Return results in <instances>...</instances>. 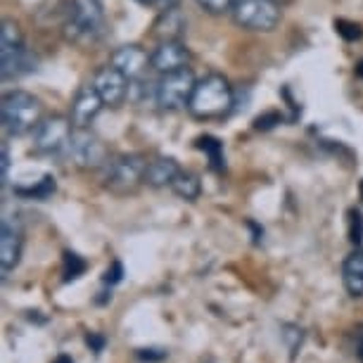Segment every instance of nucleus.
Listing matches in <instances>:
<instances>
[{"mask_svg":"<svg viewBox=\"0 0 363 363\" xmlns=\"http://www.w3.org/2000/svg\"><path fill=\"white\" fill-rule=\"evenodd\" d=\"M0 65H3L0 74H3L5 81L31 69V57L24 45L22 29L12 19H5L3 26H0Z\"/></svg>","mask_w":363,"mask_h":363,"instance_id":"nucleus-5","label":"nucleus"},{"mask_svg":"<svg viewBox=\"0 0 363 363\" xmlns=\"http://www.w3.org/2000/svg\"><path fill=\"white\" fill-rule=\"evenodd\" d=\"M359 195H361V200H363V181H361V186H359Z\"/></svg>","mask_w":363,"mask_h":363,"instance_id":"nucleus-32","label":"nucleus"},{"mask_svg":"<svg viewBox=\"0 0 363 363\" xmlns=\"http://www.w3.org/2000/svg\"><path fill=\"white\" fill-rule=\"evenodd\" d=\"M181 174V164L174 157H157V160L147 162L145 183L150 188H171L174 178Z\"/></svg>","mask_w":363,"mask_h":363,"instance_id":"nucleus-15","label":"nucleus"},{"mask_svg":"<svg viewBox=\"0 0 363 363\" xmlns=\"http://www.w3.org/2000/svg\"><path fill=\"white\" fill-rule=\"evenodd\" d=\"M195 84H197V79L190 69L162 74V79L157 81V86H155L157 107L164 109V112H178V109H183V107L188 109Z\"/></svg>","mask_w":363,"mask_h":363,"instance_id":"nucleus-7","label":"nucleus"},{"mask_svg":"<svg viewBox=\"0 0 363 363\" xmlns=\"http://www.w3.org/2000/svg\"><path fill=\"white\" fill-rule=\"evenodd\" d=\"M105 29V12L100 0H69L65 15V33L72 43H93Z\"/></svg>","mask_w":363,"mask_h":363,"instance_id":"nucleus-3","label":"nucleus"},{"mask_svg":"<svg viewBox=\"0 0 363 363\" xmlns=\"http://www.w3.org/2000/svg\"><path fill=\"white\" fill-rule=\"evenodd\" d=\"M361 74H363V69H361Z\"/></svg>","mask_w":363,"mask_h":363,"instance_id":"nucleus-34","label":"nucleus"},{"mask_svg":"<svg viewBox=\"0 0 363 363\" xmlns=\"http://www.w3.org/2000/svg\"><path fill=\"white\" fill-rule=\"evenodd\" d=\"M167 349H138L135 356H138V361L143 363H160L167 359Z\"/></svg>","mask_w":363,"mask_h":363,"instance_id":"nucleus-25","label":"nucleus"},{"mask_svg":"<svg viewBox=\"0 0 363 363\" xmlns=\"http://www.w3.org/2000/svg\"><path fill=\"white\" fill-rule=\"evenodd\" d=\"M235 105V93L228 79L223 74H207V77L197 79L193 98L188 102V112L195 119L211 121V119H223L233 112Z\"/></svg>","mask_w":363,"mask_h":363,"instance_id":"nucleus-1","label":"nucleus"},{"mask_svg":"<svg viewBox=\"0 0 363 363\" xmlns=\"http://www.w3.org/2000/svg\"><path fill=\"white\" fill-rule=\"evenodd\" d=\"M55 176H43L40 181L36 183V186H31V188H15V193L17 195H22V197H33V200H45V197H50L55 193Z\"/></svg>","mask_w":363,"mask_h":363,"instance_id":"nucleus-20","label":"nucleus"},{"mask_svg":"<svg viewBox=\"0 0 363 363\" xmlns=\"http://www.w3.org/2000/svg\"><path fill=\"white\" fill-rule=\"evenodd\" d=\"M342 283L352 297H363V247H356L342 264Z\"/></svg>","mask_w":363,"mask_h":363,"instance_id":"nucleus-16","label":"nucleus"},{"mask_svg":"<svg viewBox=\"0 0 363 363\" xmlns=\"http://www.w3.org/2000/svg\"><path fill=\"white\" fill-rule=\"evenodd\" d=\"M197 150H202L204 155L209 157V167L214 171H223L225 167V160H223V145L218 143L214 135H202V138H197Z\"/></svg>","mask_w":363,"mask_h":363,"instance_id":"nucleus-19","label":"nucleus"},{"mask_svg":"<svg viewBox=\"0 0 363 363\" xmlns=\"http://www.w3.org/2000/svg\"><path fill=\"white\" fill-rule=\"evenodd\" d=\"M102 107H105V102H102L100 93L95 91V86L93 84L81 86L79 93L74 95L69 109V119L74 128H91V124L102 112Z\"/></svg>","mask_w":363,"mask_h":363,"instance_id":"nucleus-12","label":"nucleus"},{"mask_svg":"<svg viewBox=\"0 0 363 363\" xmlns=\"http://www.w3.org/2000/svg\"><path fill=\"white\" fill-rule=\"evenodd\" d=\"M22 250H24L22 225L12 221V218H3V225H0V269H3V273L17 269L19 259H22Z\"/></svg>","mask_w":363,"mask_h":363,"instance_id":"nucleus-13","label":"nucleus"},{"mask_svg":"<svg viewBox=\"0 0 363 363\" xmlns=\"http://www.w3.org/2000/svg\"><path fill=\"white\" fill-rule=\"evenodd\" d=\"M74 133V124L69 116L52 114L40 119V124L33 131V150L38 155H57L67 150Z\"/></svg>","mask_w":363,"mask_h":363,"instance_id":"nucleus-8","label":"nucleus"},{"mask_svg":"<svg viewBox=\"0 0 363 363\" xmlns=\"http://www.w3.org/2000/svg\"><path fill=\"white\" fill-rule=\"evenodd\" d=\"M186 31V17L178 12V8L162 10L160 19L155 22V36L160 40H181Z\"/></svg>","mask_w":363,"mask_h":363,"instance_id":"nucleus-17","label":"nucleus"},{"mask_svg":"<svg viewBox=\"0 0 363 363\" xmlns=\"http://www.w3.org/2000/svg\"><path fill=\"white\" fill-rule=\"evenodd\" d=\"M67 152H69L72 162L81 169H100V167H107V162H109L105 143H102L91 128H74L72 140H69V145H67Z\"/></svg>","mask_w":363,"mask_h":363,"instance_id":"nucleus-9","label":"nucleus"},{"mask_svg":"<svg viewBox=\"0 0 363 363\" xmlns=\"http://www.w3.org/2000/svg\"><path fill=\"white\" fill-rule=\"evenodd\" d=\"M349 240H352L354 247L363 245V214L359 209L349 211Z\"/></svg>","mask_w":363,"mask_h":363,"instance_id":"nucleus-22","label":"nucleus"},{"mask_svg":"<svg viewBox=\"0 0 363 363\" xmlns=\"http://www.w3.org/2000/svg\"><path fill=\"white\" fill-rule=\"evenodd\" d=\"M105 169V188L114 195H128L138 190L140 183H145L147 162L143 155H121L107 162Z\"/></svg>","mask_w":363,"mask_h":363,"instance_id":"nucleus-6","label":"nucleus"},{"mask_svg":"<svg viewBox=\"0 0 363 363\" xmlns=\"http://www.w3.org/2000/svg\"><path fill=\"white\" fill-rule=\"evenodd\" d=\"M356 354H359V359L363 361V335L359 340H356Z\"/></svg>","mask_w":363,"mask_h":363,"instance_id":"nucleus-30","label":"nucleus"},{"mask_svg":"<svg viewBox=\"0 0 363 363\" xmlns=\"http://www.w3.org/2000/svg\"><path fill=\"white\" fill-rule=\"evenodd\" d=\"M135 3H140V5H160V0H135Z\"/></svg>","mask_w":363,"mask_h":363,"instance_id":"nucleus-31","label":"nucleus"},{"mask_svg":"<svg viewBox=\"0 0 363 363\" xmlns=\"http://www.w3.org/2000/svg\"><path fill=\"white\" fill-rule=\"evenodd\" d=\"M178 3H181V0H160V8L171 10V8H178Z\"/></svg>","mask_w":363,"mask_h":363,"instance_id":"nucleus-28","label":"nucleus"},{"mask_svg":"<svg viewBox=\"0 0 363 363\" xmlns=\"http://www.w3.org/2000/svg\"><path fill=\"white\" fill-rule=\"evenodd\" d=\"M88 269L86 259L79 257L77 252H65V259H62V276H65V283L69 280H77L79 276H84Z\"/></svg>","mask_w":363,"mask_h":363,"instance_id":"nucleus-21","label":"nucleus"},{"mask_svg":"<svg viewBox=\"0 0 363 363\" xmlns=\"http://www.w3.org/2000/svg\"><path fill=\"white\" fill-rule=\"evenodd\" d=\"M86 345L91 347L95 354H100L102 349H105V345H107V337H105V335H100V333H88L86 335Z\"/></svg>","mask_w":363,"mask_h":363,"instance_id":"nucleus-26","label":"nucleus"},{"mask_svg":"<svg viewBox=\"0 0 363 363\" xmlns=\"http://www.w3.org/2000/svg\"><path fill=\"white\" fill-rule=\"evenodd\" d=\"M109 65L116 67L121 74H126L131 81H135V79H143V74L147 72L150 55L143 50L140 45H121L112 52Z\"/></svg>","mask_w":363,"mask_h":363,"instance_id":"nucleus-14","label":"nucleus"},{"mask_svg":"<svg viewBox=\"0 0 363 363\" xmlns=\"http://www.w3.org/2000/svg\"><path fill=\"white\" fill-rule=\"evenodd\" d=\"M171 190H174V195H178L181 200H188V202H195L197 197L202 193V183H200V176L193 174V171H183L174 178V183H171Z\"/></svg>","mask_w":363,"mask_h":363,"instance_id":"nucleus-18","label":"nucleus"},{"mask_svg":"<svg viewBox=\"0 0 363 363\" xmlns=\"http://www.w3.org/2000/svg\"><path fill=\"white\" fill-rule=\"evenodd\" d=\"M40 112H43L40 100L26 91L5 93L3 105H0L3 128L8 131V135H15V138L36 131V126L40 124Z\"/></svg>","mask_w":363,"mask_h":363,"instance_id":"nucleus-2","label":"nucleus"},{"mask_svg":"<svg viewBox=\"0 0 363 363\" xmlns=\"http://www.w3.org/2000/svg\"><path fill=\"white\" fill-rule=\"evenodd\" d=\"M10 178V147L3 143V186L8 183Z\"/></svg>","mask_w":363,"mask_h":363,"instance_id":"nucleus-27","label":"nucleus"},{"mask_svg":"<svg viewBox=\"0 0 363 363\" xmlns=\"http://www.w3.org/2000/svg\"><path fill=\"white\" fill-rule=\"evenodd\" d=\"M278 3H283V0H278Z\"/></svg>","mask_w":363,"mask_h":363,"instance_id":"nucleus-33","label":"nucleus"},{"mask_svg":"<svg viewBox=\"0 0 363 363\" xmlns=\"http://www.w3.org/2000/svg\"><path fill=\"white\" fill-rule=\"evenodd\" d=\"M230 15L240 29L269 33L280 24L283 8H280L278 0H238Z\"/></svg>","mask_w":363,"mask_h":363,"instance_id":"nucleus-4","label":"nucleus"},{"mask_svg":"<svg viewBox=\"0 0 363 363\" xmlns=\"http://www.w3.org/2000/svg\"><path fill=\"white\" fill-rule=\"evenodd\" d=\"M121 278H124V266H121V262H112V266L105 271V276H102V283L105 285H119Z\"/></svg>","mask_w":363,"mask_h":363,"instance_id":"nucleus-24","label":"nucleus"},{"mask_svg":"<svg viewBox=\"0 0 363 363\" xmlns=\"http://www.w3.org/2000/svg\"><path fill=\"white\" fill-rule=\"evenodd\" d=\"M91 84L95 86V91L100 93V98L107 107H119L121 102L128 98V91H131V79L112 65L95 72Z\"/></svg>","mask_w":363,"mask_h":363,"instance_id":"nucleus-10","label":"nucleus"},{"mask_svg":"<svg viewBox=\"0 0 363 363\" xmlns=\"http://www.w3.org/2000/svg\"><path fill=\"white\" fill-rule=\"evenodd\" d=\"M190 60H193V55L183 40H160V45L150 55V67L160 74H171L188 69Z\"/></svg>","mask_w":363,"mask_h":363,"instance_id":"nucleus-11","label":"nucleus"},{"mask_svg":"<svg viewBox=\"0 0 363 363\" xmlns=\"http://www.w3.org/2000/svg\"><path fill=\"white\" fill-rule=\"evenodd\" d=\"M238 0H197V5L209 12V15H223V12H230L235 8Z\"/></svg>","mask_w":363,"mask_h":363,"instance_id":"nucleus-23","label":"nucleus"},{"mask_svg":"<svg viewBox=\"0 0 363 363\" xmlns=\"http://www.w3.org/2000/svg\"><path fill=\"white\" fill-rule=\"evenodd\" d=\"M52 363H74V359H72V356H69V354H60V356H57V359H55Z\"/></svg>","mask_w":363,"mask_h":363,"instance_id":"nucleus-29","label":"nucleus"}]
</instances>
